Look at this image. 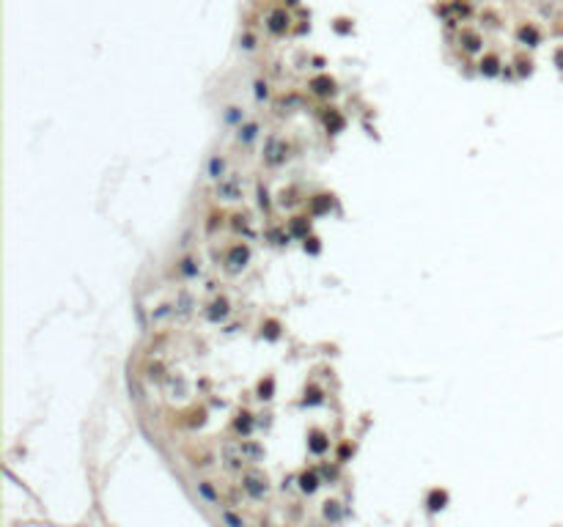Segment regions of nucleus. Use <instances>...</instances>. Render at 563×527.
Here are the masks:
<instances>
[{
  "instance_id": "nucleus-1",
  "label": "nucleus",
  "mask_w": 563,
  "mask_h": 527,
  "mask_svg": "<svg viewBox=\"0 0 563 527\" xmlns=\"http://www.w3.org/2000/svg\"><path fill=\"white\" fill-rule=\"evenodd\" d=\"M225 522H228L231 527H242V522H239L237 516H234V513H225Z\"/></svg>"
}]
</instances>
